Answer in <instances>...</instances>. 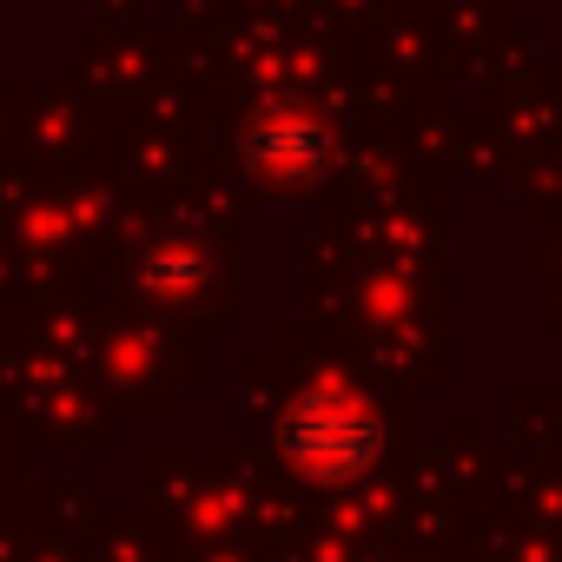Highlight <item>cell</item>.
I'll return each mask as SVG.
<instances>
[{"mask_svg":"<svg viewBox=\"0 0 562 562\" xmlns=\"http://www.w3.org/2000/svg\"><path fill=\"white\" fill-rule=\"evenodd\" d=\"M285 450H292L299 470L338 483V476H358V470L371 463L378 430H371V417H364L351 397H338V391H312V397L285 417Z\"/></svg>","mask_w":562,"mask_h":562,"instance_id":"cell-1","label":"cell"},{"mask_svg":"<svg viewBox=\"0 0 562 562\" xmlns=\"http://www.w3.org/2000/svg\"><path fill=\"white\" fill-rule=\"evenodd\" d=\"M258 159L278 166V172H312V159H318V133H312L305 120H271V126L258 133Z\"/></svg>","mask_w":562,"mask_h":562,"instance_id":"cell-2","label":"cell"}]
</instances>
